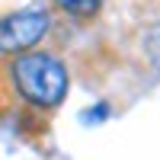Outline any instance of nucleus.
Returning a JSON list of instances; mask_svg holds the SVG:
<instances>
[{
	"mask_svg": "<svg viewBox=\"0 0 160 160\" xmlns=\"http://www.w3.org/2000/svg\"><path fill=\"white\" fill-rule=\"evenodd\" d=\"M48 19L38 10H22V13H10L0 19V51H22L32 48L38 38L45 35Z\"/></svg>",
	"mask_w": 160,
	"mask_h": 160,
	"instance_id": "2",
	"label": "nucleus"
},
{
	"mask_svg": "<svg viewBox=\"0 0 160 160\" xmlns=\"http://www.w3.org/2000/svg\"><path fill=\"white\" fill-rule=\"evenodd\" d=\"M58 3L68 13H74V16H93L102 7V0H58Z\"/></svg>",
	"mask_w": 160,
	"mask_h": 160,
	"instance_id": "3",
	"label": "nucleus"
},
{
	"mask_svg": "<svg viewBox=\"0 0 160 160\" xmlns=\"http://www.w3.org/2000/svg\"><path fill=\"white\" fill-rule=\"evenodd\" d=\"M13 80H16L19 93L35 106H58L68 93V71L64 64L51 55L32 51L22 55L13 64Z\"/></svg>",
	"mask_w": 160,
	"mask_h": 160,
	"instance_id": "1",
	"label": "nucleus"
},
{
	"mask_svg": "<svg viewBox=\"0 0 160 160\" xmlns=\"http://www.w3.org/2000/svg\"><path fill=\"white\" fill-rule=\"evenodd\" d=\"M151 55L160 61V29H154V35H151Z\"/></svg>",
	"mask_w": 160,
	"mask_h": 160,
	"instance_id": "4",
	"label": "nucleus"
}]
</instances>
